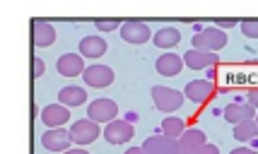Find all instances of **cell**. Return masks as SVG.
I'll return each instance as SVG.
<instances>
[{
    "mask_svg": "<svg viewBox=\"0 0 258 154\" xmlns=\"http://www.w3.org/2000/svg\"><path fill=\"white\" fill-rule=\"evenodd\" d=\"M106 48H109V44L101 36H85L80 41V55L82 58H101L106 53Z\"/></svg>",
    "mask_w": 258,
    "mask_h": 154,
    "instance_id": "cell-16",
    "label": "cell"
},
{
    "mask_svg": "<svg viewBox=\"0 0 258 154\" xmlns=\"http://www.w3.org/2000/svg\"><path fill=\"white\" fill-rule=\"evenodd\" d=\"M41 144L48 152H68L73 144V132L66 128H48L41 135Z\"/></svg>",
    "mask_w": 258,
    "mask_h": 154,
    "instance_id": "cell-3",
    "label": "cell"
},
{
    "mask_svg": "<svg viewBox=\"0 0 258 154\" xmlns=\"http://www.w3.org/2000/svg\"><path fill=\"white\" fill-rule=\"evenodd\" d=\"M94 27H97L99 32L109 34V32H116V29H121L123 24H121V20H97V22H94Z\"/></svg>",
    "mask_w": 258,
    "mask_h": 154,
    "instance_id": "cell-23",
    "label": "cell"
},
{
    "mask_svg": "<svg viewBox=\"0 0 258 154\" xmlns=\"http://www.w3.org/2000/svg\"><path fill=\"white\" fill-rule=\"evenodd\" d=\"M183 67V58L176 53H164L162 58H157V72L162 77H176Z\"/></svg>",
    "mask_w": 258,
    "mask_h": 154,
    "instance_id": "cell-18",
    "label": "cell"
},
{
    "mask_svg": "<svg viewBox=\"0 0 258 154\" xmlns=\"http://www.w3.org/2000/svg\"><path fill=\"white\" fill-rule=\"evenodd\" d=\"M234 137L241 140V142H251L258 137V123L256 121H244L234 125Z\"/></svg>",
    "mask_w": 258,
    "mask_h": 154,
    "instance_id": "cell-21",
    "label": "cell"
},
{
    "mask_svg": "<svg viewBox=\"0 0 258 154\" xmlns=\"http://www.w3.org/2000/svg\"><path fill=\"white\" fill-rule=\"evenodd\" d=\"M41 121L46 123V128H63L70 121V109L63 104H51L41 111Z\"/></svg>",
    "mask_w": 258,
    "mask_h": 154,
    "instance_id": "cell-13",
    "label": "cell"
},
{
    "mask_svg": "<svg viewBox=\"0 0 258 154\" xmlns=\"http://www.w3.org/2000/svg\"><path fill=\"white\" fill-rule=\"evenodd\" d=\"M63 154H90L87 149H68V152H63Z\"/></svg>",
    "mask_w": 258,
    "mask_h": 154,
    "instance_id": "cell-31",
    "label": "cell"
},
{
    "mask_svg": "<svg viewBox=\"0 0 258 154\" xmlns=\"http://www.w3.org/2000/svg\"><path fill=\"white\" fill-rule=\"evenodd\" d=\"M87 101V92L82 87H63L58 92V104H63L68 109H75V106H82Z\"/></svg>",
    "mask_w": 258,
    "mask_h": 154,
    "instance_id": "cell-19",
    "label": "cell"
},
{
    "mask_svg": "<svg viewBox=\"0 0 258 154\" xmlns=\"http://www.w3.org/2000/svg\"><path fill=\"white\" fill-rule=\"evenodd\" d=\"M248 104H251L253 109H258V87H253L248 92Z\"/></svg>",
    "mask_w": 258,
    "mask_h": 154,
    "instance_id": "cell-28",
    "label": "cell"
},
{
    "mask_svg": "<svg viewBox=\"0 0 258 154\" xmlns=\"http://www.w3.org/2000/svg\"><path fill=\"white\" fill-rule=\"evenodd\" d=\"M253 121H256V123H258V113H256V118H253Z\"/></svg>",
    "mask_w": 258,
    "mask_h": 154,
    "instance_id": "cell-32",
    "label": "cell"
},
{
    "mask_svg": "<svg viewBox=\"0 0 258 154\" xmlns=\"http://www.w3.org/2000/svg\"><path fill=\"white\" fill-rule=\"evenodd\" d=\"M181 41V34L179 29H174V27H162L157 34H155V44L159 48H174V46Z\"/></svg>",
    "mask_w": 258,
    "mask_h": 154,
    "instance_id": "cell-20",
    "label": "cell"
},
{
    "mask_svg": "<svg viewBox=\"0 0 258 154\" xmlns=\"http://www.w3.org/2000/svg\"><path fill=\"white\" fill-rule=\"evenodd\" d=\"M44 70H46L44 60H41V58H34V65H32V77H41V75H44Z\"/></svg>",
    "mask_w": 258,
    "mask_h": 154,
    "instance_id": "cell-26",
    "label": "cell"
},
{
    "mask_svg": "<svg viewBox=\"0 0 258 154\" xmlns=\"http://www.w3.org/2000/svg\"><path fill=\"white\" fill-rule=\"evenodd\" d=\"M222 116H225V121H229L232 125H239V123L244 121H253L256 118V109L251 106V104H229V106H225L222 109Z\"/></svg>",
    "mask_w": 258,
    "mask_h": 154,
    "instance_id": "cell-12",
    "label": "cell"
},
{
    "mask_svg": "<svg viewBox=\"0 0 258 154\" xmlns=\"http://www.w3.org/2000/svg\"><path fill=\"white\" fill-rule=\"evenodd\" d=\"M133 137V125L128 121H111L104 125V140L111 144H123V142H131Z\"/></svg>",
    "mask_w": 258,
    "mask_h": 154,
    "instance_id": "cell-7",
    "label": "cell"
},
{
    "mask_svg": "<svg viewBox=\"0 0 258 154\" xmlns=\"http://www.w3.org/2000/svg\"><path fill=\"white\" fill-rule=\"evenodd\" d=\"M213 94H215V85L210 82V80H193V82H188L186 89H183V97L191 99L193 104L208 101Z\"/></svg>",
    "mask_w": 258,
    "mask_h": 154,
    "instance_id": "cell-11",
    "label": "cell"
},
{
    "mask_svg": "<svg viewBox=\"0 0 258 154\" xmlns=\"http://www.w3.org/2000/svg\"><path fill=\"white\" fill-rule=\"evenodd\" d=\"M183 154H220V149L208 142V144H203V147H198V149H193V152H183Z\"/></svg>",
    "mask_w": 258,
    "mask_h": 154,
    "instance_id": "cell-25",
    "label": "cell"
},
{
    "mask_svg": "<svg viewBox=\"0 0 258 154\" xmlns=\"http://www.w3.org/2000/svg\"><path fill=\"white\" fill-rule=\"evenodd\" d=\"M229 154H258V152L248 149V147H239V149H234V152H229Z\"/></svg>",
    "mask_w": 258,
    "mask_h": 154,
    "instance_id": "cell-29",
    "label": "cell"
},
{
    "mask_svg": "<svg viewBox=\"0 0 258 154\" xmlns=\"http://www.w3.org/2000/svg\"><path fill=\"white\" fill-rule=\"evenodd\" d=\"M236 20H217V24H215V27H217V29H222V32H227V29H232V27H236Z\"/></svg>",
    "mask_w": 258,
    "mask_h": 154,
    "instance_id": "cell-27",
    "label": "cell"
},
{
    "mask_svg": "<svg viewBox=\"0 0 258 154\" xmlns=\"http://www.w3.org/2000/svg\"><path fill=\"white\" fill-rule=\"evenodd\" d=\"M183 130H186V123L181 121L179 116H169V118L162 121V132L169 135V137H176L179 140L181 135H183Z\"/></svg>",
    "mask_w": 258,
    "mask_h": 154,
    "instance_id": "cell-22",
    "label": "cell"
},
{
    "mask_svg": "<svg viewBox=\"0 0 258 154\" xmlns=\"http://www.w3.org/2000/svg\"><path fill=\"white\" fill-rule=\"evenodd\" d=\"M179 144H181V154L193 152V149H198L203 144H208V135H205L201 128H186L183 135L179 137Z\"/></svg>",
    "mask_w": 258,
    "mask_h": 154,
    "instance_id": "cell-17",
    "label": "cell"
},
{
    "mask_svg": "<svg viewBox=\"0 0 258 154\" xmlns=\"http://www.w3.org/2000/svg\"><path fill=\"white\" fill-rule=\"evenodd\" d=\"M227 46V34L222 29H217V27H205L201 32L196 34V39H193V48H198V51H208V53H217V51H222Z\"/></svg>",
    "mask_w": 258,
    "mask_h": 154,
    "instance_id": "cell-1",
    "label": "cell"
},
{
    "mask_svg": "<svg viewBox=\"0 0 258 154\" xmlns=\"http://www.w3.org/2000/svg\"><path fill=\"white\" fill-rule=\"evenodd\" d=\"M56 67L63 77H78L85 72V60H82L80 53H63L58 58Z\"/></svg>",
    "mask_w": 258,
    "mask_h": 154,
    "instance_id": "cell-14",
    "label": "cell"
},
{
    "mask_svg": "<svg viewBox=\"0 0 258 154\" xmlns=\"http://www.w3.org/2000/svg\"><path fill=\"white\" fill-rule=\"evenodd\" d=\"M183 99H186V97L181 94L179 89L162 87V85L152 87V101H155L157 111H162V113H174V111H179Z\"/></svg>",
    "mask_w": 258,
    "mask_h": 154,
    "instance_id": "cell-2",
    "label": "cell"
},
{
    "mask_svg": "<svg viewBox=\"0 0 258 154\" xmlns=\"http://www.w3.org/2000/svg\"><path fill=\"white\" fill-rule=\"evenodd\" d=\"M116 116H118V106L111 99H97L87 106V118H92L94 123H111L116 121Z\"/></svg>",
    "mask_w": 258,
    "mask_h": 154,
    "instance_id": "cell-5",
    "label": "cell"
},
{
    "mask_svg": "<svg viewBox=\"0 0 258 154\" xmlns=\"http://www.w3.org/2000/svg\"><path fill=\"white\" fill-rule=\"evenodd\" d=\"M241 32L246 39H258V20H244L241 22Z\"/></svg>",
    "mask_w": 258,
    "mask_h": 154,
    "instance_id": "cell-24",
    "label": "cell"
},
{
    "mask_svg": "<svg viewBox=\"0 0 258 154\" xmlns=\"http://www.w3.org/2000/svg\"><path fill=\"white\" fill-rule=\"evenodd\" d=\"M217 63H220L217 53H208V51H198V48H191L183 55V65L191 67V70H210Z\"/></svg>",
    "mask_w": 258,
    "mask_h": 154,
    "instance_id": "cell-9",
    "label": "cell"
},
{
    "mask_svg": "<svg viewBox=\"0 0 258 154\" xmlns=\"http://www.w3.org/2000/svg\"><path fill=\"white\" fill-rule=\"evenodd\" d=\"M70 132H73V142H75V144H82V147H85V144H92L101 135L99 123H94L92 118H82V121L73 123Z\"/></svg>",
    "mask_w": 258,
    "mask_h": 154,
    "instance_id": "cell-4",
    "label": "cell"
},
{
    "mask_svg": "<svg viewBox=\"0 0 258 154\" xmlns=\"http://www.w3.org/2000/svg\"><path fill=\"white\" fill-rule=\"evenodd\" d=\"M121 39L125 44H145V41H150V27L145 22L131 20L121 27Z\"/></svg>",
    "mask_w": 258,
    "mask_h": 154,
    "instance_id": "cell-10",
    "label": "cell"
},
{
    "mask_svg": "<svg viewBox=\"0 0 258 154\" xmlns=\"http://www.w3.org/2000/svg\"><path fill=\"white\" fill-rule=\"evenodd\" d=\"M82 75H85V85L94 89L109 87L113 82V70L106 65H90V67H85Z\"/></svg>",
    "mask_w": 258,
    "mask_h": 154,
    "instance_id": "cell-8",
    "label": "cell"
},
{
    "mask_svg": "<svg viewBox=\"0 0 258 154\" xmlns=\"http://www.w3.org/2000/svg\"><path fill=\"white\" fill-rule=\"evenodd\" d=\"M125 154H147V152H145V147H131Z\"/></svg>",
    "mask_w": 258,
    "mask_h": 154,
    "instance_id": "cell-30",
    "label": "cell"
},
{
    "mask_svg": "<svg viewBox=\"0 0 258 154\" xmlns=\"http://www.w3.org/2000/svg\"><path fill=\"white\" fill-rule=\"evenodd\" d=\"M32 39H34V46H39V48L51 46L53 41H56V29H53V24L46 22V20H34Z\"/></svg>",
    "mask_w": 258,
    "mask_h": 154,
    "instance_id": "cell-15",
    "label": "cell"
},
{
    "mask_svg": "<svg viewBox=\"0 0 258 154\" xmlns=\"http://www.w3.org/2000/svg\"><path fill=\"white\" fill-rule=\"evenodd\" d=\"M147 154H181V144L176 137H169V135H155V137H147L143 142Z\"/></svg>",
    "mask_w": 258,
    "mask_h": 154,
    "instance_id": "cell-6",
    "label": "cell"
}]
</instances>
